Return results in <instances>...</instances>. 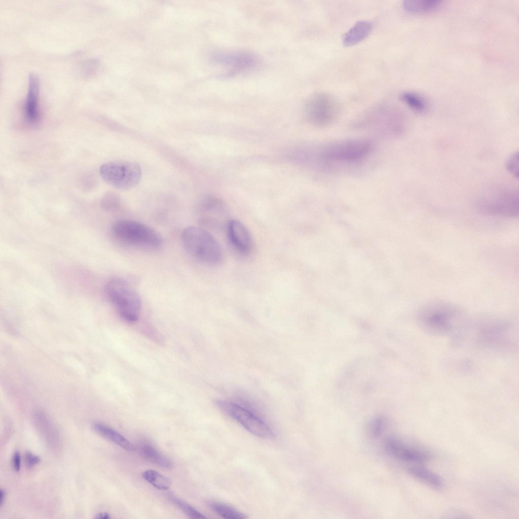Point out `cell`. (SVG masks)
<instances>
[{"label":"cell","instance_id":"obj_6","mask_svg":"<svg viewBox=\"0 0 519 519\" xmlns=\"http://www.w3.org/2000/svg\"><path fill=\"white\" fill-rule=\"evenodd\" d=\"M475 338L480 345L494 349H505L515 343L514 328L507 320L487 317L476 322Z\"/></svg>","mask_w":519,"mask_h":519},{"label":"cell","instance_id":"obj_22","mask_svg":"<svg viewBox=\"0 0 519 519\" xmlns=\"http://www.w3.org/2000/svg\"><path fill=\"white\" fill-rule=\"evenodd\" d=\"M210 508L218 515L228 519H243L247 517L244 513L225 503L217 501H210Z\"/></svg>","mask_w":519,"mask_h":519},{"label":"cell","instance_id":"obj_28","mask_svg":"<svg viewBox=\"0 0 519 519\" xmlns=\"http://www.w3.org/2000/svg\"><path fill=\"white\" fill-rule=\"evenodd\" d=\"M506 168L508 171L514 177H518V156L517 152L514 153L509 157L506 161Z\"/></svg>","mask_w":519,"mask_h":519},{"label":"cell","instance_id":"obj_29","mask_svg":"<svg viewBox=\"0 0 519 519\" xmlns=\"http://www.w3.org/2000/svg\"><path fill=\"white\" fill-rule=\"evenodd\" d=\"M25 462L26 466L32 468L36 465L40 461V457L29 451L26 452L24 456Z\"/></svg>","mask_w":519,"mask_h":519},{"label":"cell","instance_id":"obj_27","mask_svg":"<svg viewBox=\"0 0 519 519\" xmlns=\"http://www.w3.org/2000/svg\"><path fill=\"white\" fill-rule=\"evenodd\" d=\"M385 425V420L382 417L374 418L370 423L369 431L373 437L379 436L383 432Z\"/></svg>","mask_w":519,"mask_h":519},{"label":"cell","instance_id":"obj_15","mask_svg":"<svg viewBox=\"0 0 519 519\" xmlns=\"http://www.w3.org/2000/svg\"><path fill=\"white\" fill-rule=\"evenodd\" d=\"M228 236L232 246L241 254L247 255L251 251L253 242L250 232L240 221L230 220L227 225Z\"/></svg>","mask_w":519,"mask_h":519},{"label":"cell","instance_id":"obj_7","mask_svg":"<svg viewBox=\"0 0 519 519\" xmlns=\"http://www.w3.org/2000/svg\"><path fill=\"white\" fill-rule=\"evenodd\" d=\"M340 112L337 99L326 93L312 95L305 104V113L308 121L317 127H327L333 123Z\"/></svg>","mask_w":519,"mask_h":519},{"label":"cell","instance_id":"obj_24","mask_svg":"<svg viewBox=\"0 0 519 519\" xmlns=\"http://www.w3.org/2000/svg\"><path fill=\"white\" fill-rule=\"evenodd\" d=\"M141 475L145 480L159 490H168L171 485V481L168 477L154 470H146L142 472Z\"/></svg>","mask_w":519,"mask_h":519},{"label":"cell","instance_id":"obj_25","mask_svg":"<svg viewBox=\"0 0 519 519\" xmlns=\"http://www.w3.org/2000/svg\"><path fill=\"white\" fill-rule=\"evenodd\" d=\"M169 500L191 518H205L206 517L181 499L172 494H168Z\"/></svg>","mask_w":519,"mask_h":519},{"label":"cell","instance_id":"obj_32","mask_svg":"<svg viewBox=\"0 0 519 519\" xmlns=\"http://www.w3.org/2000/svg\"><path fill=\"white\" fill-rule=\"evenodd\" d=\"M95 518L98 519H109L110 518V516L107 512H102L97 514Z\"/></svg>","mask_w":519,"mask_h":519},{"label":"cell","instance_id":"obj_13","mask_svg":"<svg viewBox=\"0 0 519 519\" xmlns=\"http://www.w3.org/2000/svg\"><path fill=\"white\" fill-rule=\"evenodd\" d=\"M198 209L204 224L220 226L227 225L229 221L227 220L228 210L226 205L216 197H203L198 202Z\"/></svg>","mask_w":519,"mask_h":519},{"label":"cell","instance_id":"obj_23","mask_svg":"<svg viewBox=\"0 0 519 519\" xmlns=\"http://www.w3.org/2000/svg\"><path fill=\"white\" fill-rule=\"evenodd\" d=\"M399 97L401 101L416 112L423 113L427 109L426 100L417 93L406 91L401 93Z\"/></svg>","mask_w":519,"mask_h":519},{"label":"cell","instance_id":"obj_9","mask_svg":"<svg viewBox=\"0 0 519 519\" xmlns=\"http://www.w3.org/2000/svg\"><path fill=\"white\" fill-rule=\"evenodd\" d=\"M102 178L108 184L119 189H128L135 186L141 176L140 167L129 162H112L102 165L99 169Z\"/></svg>","mask_w":519,"mask_h":519},{"label":"cell","instance_id":"obj_5","mask_svg":"<svg viewBox=\"0 0 519 519\" xmlns=\"http://www.w3.org/2000/svg\"><path fill=\"white\" fill-rule=\"evenodd\" d=\"M106 296L125 321L133 323L139 318L141 301L138 293L127 281L114 277L105 284Z\"/></svg>","mask_w":519,"mask_h":519},{"label":"cell","instance_id":"obj_3","mask_svg":"<svg viewBox=\"0 0 519 519\" xmlns=\"http://www.w3.org/2000/svg\"><path fill=\"white\" fill-rule=\"evenodd\" d=\"M181 242L187 252L198 261L209 265L219 264L223 251L216 239L206 230L190 226L183 230Z\"/></svg>","mask_w":519,"mask_h":519},{"label":"cell","instance_id":"obj_10","mask_svg":"<svg viewBox=\"0 0 519 519\" xmlns=\"http://www.w3.org/2000/svg\"><path fill=\"white\" fill-rule=\"evenodd\" d=\"M212 58L215 63L228 69L226 75L229 76L254 69L260 63L255 54L242 50L218 51L213 53Z\"/></svg>","mask_w":519,"mask_h":519},{"label":"cell","instance_id":"obj_20","mask_svg":"<svg viewBox=\"0 0 519 519\" xmlns=\"http://www.w3.org/2000/svg\"><path fill=\"white\" fill-rule=\"evenodd\" d=\"M407 471L413 477L431 487L440 489L443 487V481L441 477L424 467L414 465L409 467Z\"/></svg>","mask_w":519,"mask_h":519},{"label":"cell","instance_id":"obj_18","mask_svg":"<svg viewBox=\"0 0 519 519\" xmlns=\"http://www.w3.org/2000/svg\"><path fill=\"white\" fill-rule=\"evenodd\" d=\"M93 430L106 439L116 443L128 451L134 450V445L124 436L111 427L99 422L92 425Z\"/></svg>","mask_w":519,"mask_h":519},{"label":"cell","instance_id":"obj_12","mask_svg":"<svg viewBox=\"0 0 519 519\" xmlns=\"http://www.w3.org/2000/svg\"><path fill=\"white\" fill-rule=\"evenodd\" d=\"M365 124L377 132L390 136L401 135L405 127L399 115L388 111H381L370 116Z\"/></svg>","mask_w":519,"mask_h":519},{"label":"cell","instance_id":"obj_17","mask_svg":"<svg viewBox=\"0 0 519 519\" xmlns=\"http://www.w3.org/2000/svg\"><path fill=\"white\" fill-rule=\"evenodd\" d=\"M372 24L365 20L356 23L343 35V44L346 47H350L364 40L370 33Z\"/></svg>","mask_w":519,"mask_h":519},{"label":"cell","instance_id":"obj_21","mask_svg":"<svg viewBox=\"0 0 519 519\" xmlns=\"http://www.w3.org/2000/svg\"><path fill=\"white\" fill-rule=\"evenodd\" d=\"M142 455L147 460L166 469H171L172 463L170 459L150 443H144L140 446Z\"/></svg>","mask_w":519,"mask_h":519},{"label":"cell","instance_id":"obj_8","mask_svg":"<svg viewBox=\"0 0 519 519\" xmlns=\"http://www.w3.org/2000/svg\"><path fill=\"white\" fill-rule=\"evenodd\" d=\"M216 404L252 434L264 439L275 437V434L268 424L246 408L236 403L220 400L216 401Z\"/></svg>","mask_w":519,"mask_h":519},{"label":"cell","instance_id":"obj_31","mask_svg":"<svg viewBox=\"0 0 519 519\" xmlns=\"http://www.w3.org/2000/svg\"><path fill=\"white\" fill-rule=\"evenodd\" d=\"M6 498V492L3 489L0 490V506L2 507Z\"/></svg>","mask_w":519,"mask_h":519},{"label":"cell","instance_id":"obj_11","mask_svg":"<svg viewBox=\"0 0 519 519\" xmlns=\"http://www.w3.org/2000/svg\"><path fill=\"white\" fill-rule=\"evenodd\" d=\"M484 213L502 217H516L518 215V195L514 191L503 192L482 201L478 205Z\"/></svg>","mask_w":519,"mask_h":519},{"label":"cell","instance_id":"obj_14","mask_svg":"<svg viewBox=\"0 0 519 519\" xmlns=\"http://www.w3.org/2000/svg\"><path fill=\"white\" fill-rule=\"evenodd\" d=\"M385 446L390 454L404 462L420 463L428 461L431 457L425 450L407 444L397 438H387Z\"/></svg>","mask_w":519,"mask_h":519},{"label":"cell","instance_id":"obj_19","mask_svg":"<svg viewBox=\"0 0 519 519\" xmlns=\"http://www.w3.org/2000/svg\"><path fill=\"white\" fill-rule=\"evenodd\" d=\"M443 4L442 0H405L403 2L402 5L409 12L424 14L437 11Z\"/></svg>","mask_w":519,"mask_h":519},{"label":"cell","instance_id":"obj_26","mask_svg":"<svg viewBox=\"0 0 519 519\" xmlns=\"http://www.w3.org/2000/svg\"><path fill=\"white\" fill-rule=\"evenodd\" d=\"M101 205L105 210L108 211L116 210L120 207V198L116 193L108 192L102 197Z\"/></svg>","mask_w":519,"mask_h":519},{"label":"cell","instance_id":"obj_1","mask_svg":"<svg viewBox=\"0 0 519 519\" xmlns=\"http://www.w3.org/2000/svg\"><path fill=\"white\" fill-rule=\"evenodd\" d=\"M372 148V144L368 140L347 139L303 147L296 152V157L298 161L311 166L352 164L365 159Z\"/></svg>","mask_w":519,"mask_h":519},{"label":"cell","instance_id":"obj_4","mask_svg":"<svg viewBox=\"0 0 519 519\" xmlns=\"http://www.w3.org/2000/svg\"><path fill=\"white\" fill-rule=\"evenodd\" d=\"M111 231L116 239L129 246L156 250L163 244V239L156 230L133 220H117L113 224Z\"/></svg>","mask_w":519,"mask_h":519},{"label":"cell","instance_id":"obj_30","mask_svg":"<svg viewBox=\"0 0 519 519\" xmlns=\"http://www.w3.org/2000/svg\"><path fill=\"white\" fill-rule=\"evenodd\" d=\"M21 457L18 451H16L13 456V466L14 470L18 472L20 468Z\"/></svg>","mask_w":519,"mask_h":519},{"label":"cell","instance_id":"obj_2","mask_svg":"<svg viewBox=\"0 0 519 519\" xmlns=\"http://www.w3.org/2000/svg\"><path fill=\"white\" fill-rule=\"evenodd\" d=\"M417 322L425 333L438 337H450L464 331L468 320L462 310L453 303L443 300L425 303L419 309Z\"/></svg>","mask_w":519,"mask_h":519},{"label":"cell","instance_id":"obj_16","mask_svg":"<svg viewBox=\"0 0 519 519\" xmlns=\"http://www.w3.org/2000/svg\"><path fill=\"white\" fill-rule=\"evenodd\" d=\"M39 90V80L35 75L31 74L29 77L28 88L24 104L25 118L31 124L38 123L40 119L38 103Z\"/></svg>","mask_w":519,"mask_h":519}]
</instances>
